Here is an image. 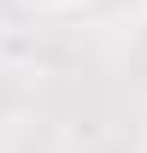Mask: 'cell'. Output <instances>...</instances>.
Masks as SVG:
<instances>
[{"mask_svg":"<svg viewBox=\"0 0 147 153\" xmlns=\"http://www.w3.org/2000/svg\"><path fill=\"white\" fill-rule=\"evenodd\" d=\"M30 6H41V12H71V6H82V0H30Z\"/></svg>","mask_w":147,"mask_h":153,"instance_id":"6da1fadb","label":"cell"}]
</instances>
